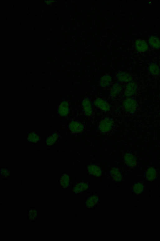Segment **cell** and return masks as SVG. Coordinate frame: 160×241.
I'll list each match as a JSON object with an SVG mask.
<instances>
[{
    "label": "cell",
    "instance_id": "cell-1",
    "mask_svg": "<svg viewBox=\"0 0 160 241\" xmlns=\"http://www.w3.org/2000/svg\"><path fill=\"white\" fill-rule=\"evenodd\" d=\"M123 106L126 111L129 113H134L137 110V102L134 99L132 98L129 97L124 100L123 102Z\"/></svg>",
    "mask_w": 160,
    "mask_h": 241
},
{
    "label": "cell",
    "instance_id": "cell-2",
    "mask_svg": "<svg viewBox=\"0 0 160 241\" xmlns=\"http://www.w3.org/2000/svg\"><path fill=\"white\" fill-rule=\"evenodd\" d=\"M113 124V121L111 119L106 118L100 121L99 125V128L101 132L106 133L111 129Z\"/></svg>",
    "mask_w": 160,
    "mask_h": 241
},
{
    "label": "cell",
    "instance_id": "cell-3",
    "mask_svg": "<svg viewBox=\"0 0 160 241\" xmlns=\"http://www.w3.org/2000/svg\"><path fill=\"white\" fill-rule=\"evenodd\" d=\"M138 89V85L134 82H131L128 84L125 88L124 95L125 96L128 97H131L133 96Z\"/></svg>",
    "mask_w": 160,
    "mask_h": 241
},
{
    "label": "cell",
    "instance_id": "cell-4",
    "mask_svg": "<svg viewBox=\"0 0 160 241\" xmlns=\"http://www.w3.org/2000/svg\"><path fill=\"white\" fill-rule=\"evenodd\" d=\"M83 110L84 113L87 116L90 117L93 114V109L91 106V102L89 99L87 98H84L82 103Z\"/></svg>",
    "mask_w": 160,
    "mask_h": 241
},
{
    "label": "cell",
    "instance_id": "cell-5",
    "mask_svg": "<svg viewBox=\"0 0 160 241\" xmlns=\"http://www.w3.org/2000/svg\"><path fill=\"white\" fill-rule=\"evenodd\" d=\"M94 105L96 107L105 112H108L111 109V107L109 104L105 100L101 98H98L96 99L94 102Z\"/></svg>",
    "mask_w": 160,
    "mask_h": 241
},
{
    "label": "cell",
    "instance_id": "cell-6",
    "mask_svg": "<svg viewBox=\"0 0 160 241\" xmlns=\"http://www.w3.org/2000/svg\"><path fill=\"white\" fill-rule=\"evenodd\" d=\"M68 127L69 130L73 133H81L84 130L83 125L78 121H72L69 124Z\"/></svg>",
    "mask_w": 160,
    "mask_h": 241
},
{
    "label": "cell",
    "instance_id": "cell-7",
    "mask_svg": "<svg viewBox=\"0 0 160 241\" xmlns=\"http://www.w3.org/2000/svg\"><path fill=\"white\" fill-rule=\"evenodd\" d=\"M116 78L120 82L129 83L133 80V77L128 73L124 72H119L117 73Z\"/></svg>",
    "mask_w": 160,
    "mask_h": 241
},
{
    "label": "cell",
    "instance_id": "cell-8",
    "mask_svg": "<svg viewBox=\"0 0 160 241\" xmlns=\"http://www.w3.org/2000/svg\"><path fill=\"white\" fill-rule=\"evenodd\" d=\"M124 160L128 166L134 167L136 166L137 161L134 155L131 153H126L124 155Z\"/></svg>",
    "mask_w": 160,
    "mask_h": 241
},
{
    "label": "cell",
    "instance_id": "cell-9",
    "mask_svg": "<svg viewBox=\"0 0 160 241\" xmlns=\"http://www.w3.org/2000/svg\"><path fill=\"white\" fill-rule=\"evenodd\" d=\"M135 49L139 52H145L148 50V46L144 41L138 39L135 42Z\"/></svg>",
    "mask_w": 160,
    "mask_h": 241
},
{
    "label": "cell",
    "instance_id": "cell-10",
    "mask_svg": "<svg viewBox=\"0 0 160 241\" xmlns=\"http://www.w3.org/2000/svg\"><path fill=\"white\" fill-rule=\"evenodd\" d=\"M69 113L68 104L66 101H63L59 105L58 113L62 117H66Z\"/></svg>",
    "mask_w": 160,
    "mask_h": 241
},
{
    "label": "cell",
    "instance_id": "cell-11",
    "mask_svg": "<svg viewBox=\"0 0 160 241\" xmlns=\"http://www.w3.org/2000/svg\"><path fill=\"white\" fill-rule=\"evenodd\" d=\"M87 169L89 173L94 176L99 177L102 174V172L101 169L95 165H90L88 166Z\"/></svg>",
    "mask_w": 160,
    "mask_h": 241
},
{
    "label": "cell",
    "instance_id": "cell-12",
    "mask_svg": "<svg viewBox=\"0 0 160 241\" xmlns=\"http://www.w3.org/2000/svg\"><path fill=\"white\" fill-rule=\"evenodd\" d=\"M112 80V78L110 75H105L102 76L99 80L100 86L102 88L108 87Z\"/></svg>",
    "mask_w": 160,
    "mask_h": 241
},
{
    "label": "cell",
    "instance_id": "cell-13",
    "mask_svg": "<svg viewBox=\"0 0 160 241\" xmlns=\"http://www.w3.org/2000/svg\"><path fill=\"white\" fill-rule=\"evenodd\" d=\"M98 202V197L96 195H93L90 197L85 202V206L88 208L94 207Z\"/></svg>",
    "mask_w": 160,
    "mask_h": 241
},
{
    "label": "cell",
    "instance_id": "cell-14",
    "mask_svg": "<svg viewBox=\"0 0 160 241\" xmlns=\"http://www.w3.org/2000/svg\"><path fill=\"white\" fill-rule=\"evenodd\" d=\"M110 173L114 181L119 182L122 179V176L119 170L116 168H112L110 171Z\"/></svg>",
    "mask_w": 160,
    "mask_h": 241
},
{
    "label": "cell",
    "instance_id": "cell-15",
    "mask_svg": "<svg viewBox=\"0 0 160 241\" xmlns=\"http://www.w3.org/2000/svg\"><path fill=\"white\" fill-rule=\"evenodd\" d=\"M149 43L151 46L156 49L160 48V39L158 37L152 36L149 39Z\"/></svg>",
    "mask_w": 160,
    "mask_h": 241
},
{
    "label": "cell",
    "instance_id": "cell-16",
    "mask_svg": "<svg viewBox=\"0 0 160 241\" xmlns=\"http://www.w3.org/2000/svg\"><path fill=\"white\" fill-rule=\"evenodd\" d=\"M121 91V86L118 84H114L111 88L110 91V96L111 97L114 98L119 95Z\"/></svg>",
    "mask_w": 160,
    "mask_h": 241
},
{
    "label": "cell",
    "instance_id": "cell-17",
    "mask_svg": "<svg viewBox=\"0 0 160 241\" xmlns=\"http://www.w3.org/2000/svg\"><path fill=\"white\" fill-rule=\"evenodd\" d=\"M88 187V185L84 182H80L74 186L73 189V191L76 193H80L87 190Z\"/></svg>",
    "mask_w": 160,
    "mask_h": 241
},
{
    "label": "cell",
    "instance_id": "cell-18",
    "mask_svg": "<svg viewBox=\"0 0 160 241\" xmlns=\"http://www.w3.org/2000/svg\"><path fill=\"white\" fill-rule=\"evenodd\" d=\"M156 176V171L153 167H151L146 172V178L149 181H153Z\"/></svg>",
    "mask_w": 160,
    "mask_h": 241
},
{
    "label": "cell",
    "instance_id": "cell-19",
    "mask_svg": "<svg viewBox=\"0 0 160 241\" xmlns=\"http://www.w3.org/2000/svg\"><path fill=\"white\" fill-rule=\"evenodd\" d=\"M149 71L153 75H158L160 74V70L158 65L156 64H151L149 67Z\"/></svg>",
    "mask_w": 160,
    "mask_h": 241
},
{
    "label": "cell",
    "instance_id": "cell-20",
    "mask_svg": "<svg viewBox=\"0 0 160 241\" xmlns=\"http://www.w3.org/2000/svg\"><path fill=\"white\" fill-rule=\"evenodd\" d=\"M60 184L64 188L67 187L69 185V176L67 174L63 175L61 178L60 179Z\"/></svg>",
    "mask_w": 160,
    "mask_h": 241
},
{
    "label": "cell",
    "instance_id": "cell-21",
    "mask_svg": "<svg viewBox=\"0 0 160 241\" xmlns=\"http://www.w3.org/2000/svg\"><path fill=\"white\" fill-rule=\"evenodd\" d=\"M58 134L57 133L52 134V135L49 137V138H47V140H46L47 145L49 146L53 145L56 141L57 139L58 138Z\"/></svg>",
    "mask_w": 160,
    "mask_h": 241
},
{
    "label": "cell",
    "instance_id": "cell-22",
    "mask_svg": "<svg viewBox=\"0 0 160 241\" xmlns=\"http://www.w3.org/2000/svg\"><path fill=\"white\" fill-rule=\"evenodd\" d=\"M28 140L30 142L35 143V142L39 141V137L37 134L32 132V133L29 134L28 136Z\"/></svg>",
    "mask_w": 160,
    "mask_h": 241
},
{
    "label": "cell",
    "instance_id": "cell-23",
    "mask_svg": "<svg viewBox=\"0 0 160 241\" xmlns=\"http://www.w3.org/2000/svg\"><path fill=\"white\" fill-rule=\"evenodd\" d=\"M133 189L135 193L140 194L142 193L144 190V186L141 183H138L134 185Z\"/></svg>",
    "mask_w": 160,
    "mask_h": 241
},
{
    "label": "cell",
    "instance_id": "cell-24",
    "mask_svg": "<svg viewBox=\"0 0 160 241\" xmlns=\"http://www.w3.org/2000/svg\"><path fill=\"white\" fill-rule=\"evenodd\" d=\"M38 215V212L34 210H30L28 213L29 217L30 219L33 220L37 218Z\"/></svg>",
    "mask_w": 160,
    "mask_h": 241
},
{
    "label": "cell",
    "instance_id": "cell-25",
    "mask_svg": "<svg viewBox=\"0 0 160 241\" xmlns=\"http://www.w3.org/2000/svg\"><path fill=\"white\" fill-rule=\"evenodd\" d=\"M1 173L2 176L5 178H7L10 175L9 171L6 169H2Z\"/></svg>",
    "mask_w": 160,
    "mask_h": 241
},
{
    "label": "cell",
    "instance_id": "cell-26",
    "mask_svg": "<svg viewBox=\"0 0 160 241\" xmlns=\"http://www.w3.org/2000/svg\"></svg>",
    "mask_w": 160,
    "mask_h": 241
}]
</instances>
